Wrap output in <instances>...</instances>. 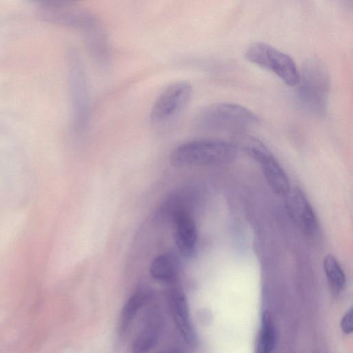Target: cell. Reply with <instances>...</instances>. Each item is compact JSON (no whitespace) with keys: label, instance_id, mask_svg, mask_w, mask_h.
Returning a JSON list of instances; mask_svg holds the SVG:
<instances>
[{"label":"cell","instance_id":"6da1fadb","mask_svg":"<svg viewBox=\"0 0 353 353\" xmlns=\"http://www.w3.org/2000/svg\"><path fill=\"white\" fill-rule=\"evenodd\" d=\"M295 92L298 107L305 113L321 117L327 110L330 76L325 63L310 58L301 66Z\"/></svg>","mask_w":353,"mask_h":353},{"label":"cell","instance_id":"7a4b0ae2","mask_svg":"<svg viewBox=\"0 0 353 353\" xmlns=\"http://www.w3.org/2000/svg\"><path fill=\"white\" fill-rule=\"evenodd\" d=\"M237 148L233 143L220 140L202 139L184 143L170 154V163L177 168L216 166L230 163L236 157Z\"/></svg>","mask_w":353,"mask_h":353},{"label":"cell","instance_id":"3957f363","mask_svg":"<svg viewBox=\"0 0 353 353\" xmlns=\"http://www.w3.org/2000/svg\"><path fill=\"white\" fill-rule=\"evenodd\" d=\"M259 119L250 110L230 103H216L203 108L196 115L194 126L205 131L246 132Z\"/></svg>","mask_w":353,"mask_h":353},{"label":"cell","instance_id":"277c9868","mask_svg":"<svg viewBox=\"0 0 353 353\" xmlns=\"http://www.w3.org/2000/svg\"><path fill=\"white\" fill-rule=\"evenodd\" d=\"M68 59V78L74 130H83L90 113V88L83 63L76 50H70Z\"/></svg>","mask_w":353,"mask_h":353},{"label":"cell","instance_id":"5b68a950","mask_svg":"<svg viewBox=\"0 0 353 353\" xmlns=\"http://www.w3.org/2000/svg\"><path fill=\"white\" fill-rule=\"evenodd\" d=\"M246 59L276 75L286 85L296 86L299 70L294 61L286 53L264 43L256 42L245 50Z\"/></svg>","mask_w":353,"mask_h":353},{"label":"cell","instance_id":"8992f818","mask_svg":"<svg viewBox=\"0 0 353 353\" xmlns=\"http://www.w3.org/2000/svg\"><path fill=\"white\" fill-rule=\"evenodd\" d=\"M192 92V86L186 81H177L168 85L152 105L149 116L151 123L154 125L163 126L174 121L188 105Z\"/></svg>","mask_w":353,"mask_h":353},{"label":"cell","instance_id":"52a82bcc","mask_svg":"<svg viewBox=\"0 0 353 353\" xmlns=\"http://www.w3.org/2000/svg\"><path fill=\"white\" fill-rule=\"evenodd\" d=\"M250 157L260 165L266 181L275 194L285 196L290 190L286 172L264 143L256 147Z\"/></svg>","mask_w":353,"mask_h":353},{"label":"cell","instance_id":"ba28073f","mask_svg":"<svg viewBox=\"0 0 353 353\" xmlns=\"http://www.w3.org/2000/svg\"><path fill=\"white\" fill-rule=\"evenodd\" d=\"M284 196L285 208L294 223L303 233L314 234L319 229V221L304 193L299 188H292Z\"/></svg>","mask_w":353,"mask_h":353},{"label":"cell","instance_id":"9c48e42d","mask_svg":"<svg viewBox=\"0 0 353 353\" xmlns=\"http://www.w3.org/2000/svg\"><path fill=\"white\" fill-rule=\"evenodd\" d=\"M168 303L175 325L183 339L190 344L196 343V336L192 325L185 295L177 283L170 284Z\"/></svg>","mask_w":353,"mask_h":353},{"label":"cell","instance_id":"30bf717a","mask_svg":"<svg viewBox=\"0 0 353 353\" xmlns=\"http://www.w3.org/2000/svg\"><path fill=\"white\" fill-rule=\"evenodd\" d=\"M175 226L176 246L184 256H190L197 241V229L190 213L184 208L176 210L172 215Z\"/></svg>","mask_w":353,"mask_h":353},{"label":"cell","instance_id":"8fae6325","mask_svg":"<svg viewBox=\"0 0 353 353\" xmlns=\"http://www.w3.org/2000/svg\"><path fill=\"white\" fill-rule=\"evenodd\" d=\"M179 269L176 256L167 252L159 255L152 261L150 273L156 280L172 284L177 282Z\"/></svg>","mask_w":353,"mask_h":353},{"label":"cell","instance_id":"7c38bea8","mask_svg":"<svg viewBox=\"0 0 353 353\" xmlns=\"http://www.w3.org/2000/svg\"><path fill=\"white\" fill-rule=\"evenodd\" d=\"M151 296L150 290L145 287L137 289L127 300L122 309L119 330L125 331L132 323L139 310L148 301Z\"/></svg>","mask_w":353,"mask_h":353},{"label":"cell","instance_id":"4fadbf2b","mask_svg":"<svg viewBox=\"0 0 353 353\" xmlns=\"http://www.w3.org/2000/svg\"><path fill=\"white\" fill-rule=\"evenodd\" d=\"M160 329L157 317L149 319L132 343L133 353H148L156 345Z\"/></svg>","mask_w":353,"mask_h":353},{"label":"cell","instance_id":"5bb4252c","mask_svg":"<svg viewBox=\"0 0 353 353\" xmlns=\"http://www.w3.org/2000/svg\"><path fill=\"white\" fill-rule=\"evenodd\" d=\"M323 268L330 292L337 296L345 283V276L341 264L334 255L327 254L323 260Z\"/></svg>","mask_w":353,"mask_h":353},{"label":"cell","instance_id":"9a60e30c","mask_svg":"<svg viewBox=\"0 0 353 353\" xmlns=\"http://www.w3.org/2000/svg\"><path fill=\"white\" fill-rule=\"evenodd\" d=\"M274 340V325L270 314L265 311L261 317V328L257 336L255 353H272Z\"/></svg>","mask_w":353,"mask_h":353},{"label":"cell","instance_id":"2e32d148","mask_svg":"<svg viewBox=\"0 0 353 353\" xmlns=\"http://www.w3.org/2000/svg\"><path fill=\"white\" fill-rule=\"evenodd\" d=\"M340 327L343 332L350 334L352 332V309L347 310L341 319Z\"/></svg>","mask_w":353,"mask_h":353},{"label":"cell","instance_id":"e0dca14e","mask_svg":"<svg viewBox=\"0 0 353 353\" xmlns=\"http://www.w3.org/2000/svg\"><path fill=\"white\" fill-rule=\"evenodd\" d=\"M161 353H181V352H177V351H168V352H161Z\"/></svg>","mask_w":353,"mask_h":353}]
</instances>
